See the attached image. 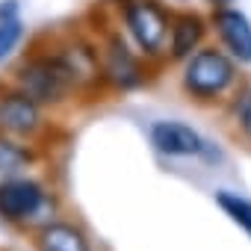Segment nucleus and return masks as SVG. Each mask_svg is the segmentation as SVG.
Returning a JSON list of instances; mask_svg holds the SVG:
<instances>
[{"mask_svg": "<svg viewBox=\"0 0 251 251\" xmlns=\"http://www.w3.org/2000/svg\"><path fill=\"white\" fill-rule=\"evenodd\" d=\"M18 39H21V24H18V18L9 15V18L0 21V59H6V56L15 50Z\"/></svg>", "mask_w": 251, "mask_h": 251, "instance_id": "ddd939ff", "label": "nucleus"}, {"mask_svg": "<svg viewBox=\"0 0 251 251\" xmlns=\"http://www.w3.org/2000/svg\"><path fill=\"white\" fill-rule=\"evenodd\" d=\"M216 3H227V0H216Z\"/></svg>", "mask_w": 251, "mask_h": 251, "instance_id": "2eb2a0df", "label": "nucleus"}, {"mask_svg": "<svg viewBox=\"0 0 251 251\" xmlns=\"http://www.w3.org/2000/svg\"><path fill=\"white\" fill-rule=\"evenodd\" d=\"M0 127L9 133H33L39 127V103L24 92L6 95L0 100Z\"/></svg>", "mask_w": 251, "mask_h": 251, "instance_id": "423d86ee", "label": "nucleus"}, {"mask_svg": "<svg viewBox=\"0 0 251 251\" xmlns=\"http://www.w3.org/2000/svg\"><path fill=\"white\" fill-rule=\"evenodd\" d=\"M216 27L225 39V45L233 50V56H239L242 62H251V24L242 12L236 9H222L216 15Z\"/></svg>", "mask_w": 251, "mask_h": 251, "instance_id": "0eeeda50", "label": "nucleus"}, {"mask_svg": "<svg viewBox=\"0 0 251 251\" xmlns=\"http://www.w3.org/2000/svg\"><path fill=\"white\" fill-rule=\"evenodd\" d=\"M233 80V65L219 53V50H201L192 56V62L186 65V89L201 95V98H210V95H219L222 89H227V83Z\"/></svg>", "mask_w": 251, "mask_h": 251, "instance_id": "f03ea898", "label": "nucleus"}, {"mask_svg": "<svg viewBox=\"0 0 251 251\" xmlns=\"http://www.w3.org/2000/svg\"><path fill=\"white\" fill-rule=\"evenodd\" d=\"M201 33H204L201 21H198L195 15H183V18L175 24V30H172V53H175V56L192 53V48L198 45Z\"/></svg>", "mask_w": 251, "mask_h": 251, "instance_id": "9d476101", "label": "nucleus"}, {"mask_svg": "<svg viewBox=\"0 0 251 251\" xmlns=\"http://www.w3.org/2000/svg\"><path fill=\"white\" fill-rule=\"evenodd\" d=\"M151 142L160 154H169V157H192V154H201L204 148L201 136L180 121H157L151 127Z\"/></svg>", "mask_w": 251, "mask_h": 251, "instance_id": "39448f33", "label": "nucleus"}, {"mask_svg": "<svg viewBox=\"0 0 251 251\" xmlns=\"http://www.w3.org/2000/svg\"><path fill=\"white\" fill-rule=\"evenodd\" d=\"M21 92L36 100V103H53V100H62L65 92L71 89L74 83V68L59 59V56H45V59H33L30 65L21 68Z\"/></svg>", "mask_w": 251, "mask_h": 251, "instance_id": "f257e3e1", "label": "nucleus"}, {"mask_svg": "<svg viewBox=\"0 0 251 251\" xmlns=\"http://www.w3.org/2000/svg\"><path fill=\"white\" fill-rule=\"evenodd\" d=\"M45 207V192L33 180H6L0 183V216L9 222L36 219Z\"/></svg>", "mask_w": 251, "mask_h": 251, "instance_id": "7ed1b4c3", "label": "nucleus"}, {"mask_svg": "<svg viewBox=\"0 0 251 251\" xmlns=\"http://www.w3.org/2000/svg\"><path fill=\"white\" fill-rule=\"evenodd\" d=\"M216 201H219V207L251 236V201H245V198H239V195H230V192H219Z\"/></svg>", "mask_w": 251, "mask_h": 251, "instance_id": "9b49d317", "label": "nucleus"}, {"mask_svg": "<svg viewBox=\"0 0 251 251\" xmlns=\"http://www.w3.org/2000/svg\"><path fill=\"white\" fill-rule=\"evenodd\" d=\"M239 121H242V130L251 136V98L242 100V106H239Z\"/></svg>", "mask_w": 251, "mask_h": 251, "instance_id": "4468645a", "label": "nucleus"}, {"mask_svg": "<svg viewBox=\"0 0 251 251\" xmlns=\"http://www.w3.org/2000/svg\"><path fill=\"white\" fill-rule=\"evenodd\" d=\"M106 74H109V80H112L115 86H121V89H130V86L139 83V65L133 62V56L124 50V45H118V42H112V48H109Z\"/></svg>", "mask_w": 251, "mask_h": 251, "instance_id": "1a4fd4ad", "label": "nucleus"}, {"mask_svg": "<svg viewBox=\"0 0 251 251\" xmlns=\"http://www.w3.org/2000/svg\"><path fill=\"white\" fill-rule=\"evenodd\" d=\"M39 248L42 251H89V242L71 225H48L39 236Z\"/></svg>", "mask_w": 251, "mask_h": 251, "instance_id": "6e6552de", "label": "nucleus"}, {"mask_svg": "<svg viewBox=\"0 0 251 251\" xmlns=\"http://www.w3.org/2000/svg\"><path fill=\"white\" fill-rule=\"evenodd\" d=\"M27 160H30V157H27L24 148H18V145L9 142V139H0V172H15V169H21Z\"/></svg>", "mask_w": 251, "mask_h": 251, "instance_id": "f8f14e48", "label": "nucleus"}, {"mask_svg": "<svg viewBox=\"0 0 251 251\" xmlns=\"http://www.w3.org/2000/svg\"><path fill=\"white\" fill-rule=\"evenodd\" d=\"M124 15H127V27L136 36V42L148 53H157L160 45L166 42V18H163V12L151 3V0H136V3L127 6Z\"/></svg>", "mask_w": 251, "mask_h": 251, "instance_id": "20e7f679", "label": "nucleus"}]
</instances>
